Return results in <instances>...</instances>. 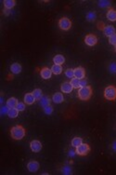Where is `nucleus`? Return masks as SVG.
Returning <instances> with one entry per match:
<instances>
[{
  "label": "nucleus",
  "instance_id": "nucleus-31",
  "mask_svg": "<svg viewBox=\"0 0 116 175\" xmlns=\"http://www.w3.org/2000/svg\"><path fill=\"white\" fill-rule=\"evenodd\" d=\"M109 43L111 45H113L114 47L116 46V33L114 35H111V37H109Z\"/></svg>",
  "mask_w": 116,
  "mask_h": 175
},
{
  "label": "nucleus",
  "instance_id": "nucleus-32",
  "mask_svg": "<svg viewBox=\"0 0 116 175\" xmlns=\"http://www.w3.org/2000/svg\"><path fill=\"white\" fill-rule=\"evenodd\" d=\"M25 102H18V104L16 106V108L19 111H24L25 110Z\"/></svg>",
  "mask_w": 116,
  "mask_h": 175
},
{
  "label": "nucleus",
  "instance_id": "nucleus-13",
  "mask_svg": "<svg viewBox=\"0 0 116 175\" xmlns=\"http://www.w3.org/2000/svg\"><path fill=\"white\" fill-rule=\"evenodd\" d=\"M35 101H36V100H35V98L33 95V93H26L24 95V102L26 104L31 105V104H34Z\"/></svg>",
  "mask_w": 116,
  "mask_h": 175
},
{
  "label": "nucleus",
  "instance_id": "nucleus-39",
  "mask_svg": "<svg viewBox=\"0 0 116 175\" xmlns=\"http://www.w3.org/2000/svg\"><path fill=\"white\" fill-rule=\"evenodd\" d=\"M114 48H115V52H116V46L114 47Z\"/></svg>",
  "mask_w": 116,
  "mask_h": 175
},
{
  "label": "nucleus",
  "instance_id": "nucleus-17",
  "mask_svg": "<svg viewBox=\"0 0 116 175\" xmlns=\"http://www.w3.org/2000/svg\"><path fill=\"white\" fill-rule=\"evenodd\" d=\"M18 102H18V100H17L16 98L11 97V98H10V99H8V100L7 101L6 105L8 107V108H16Z\"/></svg>",
  "mask_w": 116,
  "mask_h": 175
},
{
  "label": "nucleus",
  "instance_id": "nucleus-6",
  "mask_svg": "<svg viewBox=\"0 0 116 175\" xmlns=\"http://www.w3.org/2000/svg\"><path fill=\"white\" fill-rule=\"evenodd\" d=\"M84 43L89 47H93L97 43V37L93 34H88L84 37Z\"/></svg>",
  "mask_w": 116,
  "mask_h": 175
},
{
  "label": "nucleus",
  "instance_id": "nucleus-8",
  "mask_svg": "<svg viewBox=\"0 0 116 175\" xmlns=\"http://www.w3.org/2000/svg\"><path fill=\"white\" fill-rule=\"evenodd\" d=\"M40 75L44 79H49L52 75V71L51 69L47 68V67H43L41 71H40Z\"/></svg>",
  "mask_w": 116,
  "mask_h": 175
},
{
  "label": "nucleus",
  "instance_id": "nucleus-28",
  "mask_svg": "<svg viewBox=\"0 0 116 175\" xmlns=\"http://www.w3.org/2000/svg\"><path fill=\"white\" fill-rule=\"evenodd\" d=\"M109 71L110 73L116 75V62H111L109 64Z\"/></svg>",
  "mask_w": 116,
  "mask_h": 175
},
{
  "label": "nucleus",
  "instance_id": "nucleus-26",
  "mask_svg": "<svg viewBox=\"0 0 116 175\" xmlns=\"http://www.w3.org/2000/svg\"><path fill=\"white\" fill-rule=\"evenodd\" d=\"M97 19V14L94 11H89L86 14V20L88 21H94Z\"/></svg>",
  "mask_w": 116,
  "mask_h": 175
},
{
  "label": "nucleus",
  "instance_id": "nucleus-23",
  "mask_svg": "<svg viewBox=\"0 0 116 175\" xmlns=\"http://www.w3.org/2000/svg\"><path fill=\"white\" fill-rule=\"evenodd\" d=\"M51 71H52V74L60 75V74H61V72H62V66L59 65V64H54L52 66Z\"/></svg>",
  "mask_w": 116,
  "mask_h": 175
},
{
  "label": "nucleus",
  "instance_id": "nucleus-11",
  "mask_svg": "<svg viewBox=\"0 0 116 175\" xmlns=\"http://www.w3.org/2000/svg\"><path fill=\"white\" fill-rule=\"evenodd\" d=\"M60 89H61V91L64 92V93H71L73 91V88L72 85H71L70 82H64V83L61 84Z\"/></svg>",
  "mask_w": 116,
  "mask_h": 175
},
{
  "label": "nucleus",
  "instance_id": "nucleus-12",
  "mask_svg": "<svg viewBox=\"0 0 116 175\" xmlns=\"http://www.w3.org/2000/svg\"><path fill=\"white\" fill-rule=\"evenodd\" d=\"M103 33H104V35H106V37H110L113 35L115 34V28L113 27V25H107V26H105L104 29H103Z\"/></svg>",
  "mask_w": 116,
  "mask_h": 175
},
{
  "label": "nucleus",
  "instance_id": "nucleus-5",
  "mask_svg": "<svg viewBox=\"0 0 116 175\" xmlns=\"http://www.w3.org/2000/svg\"><path fill=\"white\" fill-rule=\"evenodd\" d=\"M59 27L63 31H68L72 27V21L66 17L61 18L59 21Z\"/></svg>",
  "mask_w": 116,
  "mask_h": 175
},
{
  "label": "nucleus",
  "instance_id": "nucleus-18",
  "mask_svg": "<svg viewBox=\"0 0 116 175\" xmlns=\"http://www.w3.org/2000/svg\"><path fill=\"white\" fill-rule=\"evenodd\" d=\"M53 62H54L55 64L61 65V64H63L65 62V58H64V56H62L60 54H58V55H56L54 58H53Z\"/></svg>",
  "mask_w": 116,
  "mask_h": 175
},
{
  "label": "nucleus",
  "instance_id": "nucleus-21",
  "mask_svg": "<svg viewBox=\"0 0 116 175\" xmlns=\"http://www.w3.org/2000/svg\"><path fill=\"white\" fill-rule=\"evenodd\" d=\"M19 110H18L17 108H10V110H8V118H15L18 116V115H19Z\"/></svg>",
  "mask_w": 116,
  "mask_h": 175
},
{
  "label": "nucleus",
  "instance_id": "nucleus-38",
  "mask_svg": "<svg viewBox=\"0 0 116 175\" xmlns=\"http://www.w3.org/2000/svg\"><path fill=\"white\" fill-rule=\"evenodd\" d=\"M69 154H70V156H73L75 154H76V151H74V152L73 151H70Z\"/></svg>",
  "mask_w": 116,
  "mask_h": 175
},
{
  "label": "nucleus",
  "instance_id": "nucleus-4",
  "mask_svg": "<svg viewBox=\"0 0 116 175\" xmlns=\"http://www.w3.org/2000/svg\"><path fill=\"white\" fill-rule=\"evenodd\" d=\"M75 151H76V154L78 156H86L90 151V146L87 143H82L75 148Z\"/></svg>",
  "mask_w": 116,
  "mask_h": 175
},
{
  "label": "nucleus",
  "instance_id": "nucleus-1",
  "mask_svg": "<svg viewBox=\"0 0 116 175\" xmlns=\"http://www.w3.org/2000/svg\"><path fill=\"white\" fill-rule=\"evenodd\" d=\"M25 129L21 125H17V126H14L10 129V135L14 140H21L25 136Z\"/></svg>",
  "mask_w": 116,
  "mask_h": 175
},
{
  "label": "nucleus",
  "instance_id": "nucleus-9",
  "mask_svg": "<svg viewBox=\"0 0 116 175\" xmlns=\"http://www.w3.org/2000/svg\"><path fill=\"white\" fill-rule=\"evenodd\" d=\"M74 77L78 79H83L86 77V70L83 67H77L74 69Z\"/></svg>",
  "mask_w": 116,
  "mask_h": 175
},
{
  "label": "nucleus",
  "instance_id": "nucleus-2",
  "mask_svg": "<svg viewBox=\"0 0 116 175\" xmlns=\"http://www.w3.org/2000/svg\"><path fill=\"white\" fill-rule=\"evenodd\" d=\"M93 94V89L90 86H86L84 88H80L78 89L77 95L78 98L82 101H88Z\"/></svg>",
  "mask_w": 116,
  "mask_h": 175
},
{
  "label": "nucleus",
  "instance_id": "nucleus-34",
  "mask_svg": "<svg viewBox=\"0 0 116 175\" xmlns=\"http://www.w3.org/2000/svg\"><path fill=\"white\" fill-rule=\"evenodd\" d=\"M86 86H87V80L86 78L80 79V88H84Z\"/></svg>",
  "mask_w": 116,
  "mask_h": 175
},
{
  "label": "nucleus",
  "instance_id": "nucleus-20",
  "mask_svg": "<svg viewBox=\"0 0 116 175\" xmlns=\"http://www.w3.org/2000/svg\"><path fill=\"white\" fill-rule=\"evenodd\" d=\"M3 3L4 6H5V8H8V10H11L16 5V1H14V0H5Z\"/></svg>",
  "mask_w": 116,
  "mask_h": 175
},
{
  "label": "nucleus",
  "instance_id": "nucleus-29",
  "mask_svg": "<svg viewBox=\"0 0 116 175\" xmlns=\"http://www.w3.org/2000/svg\"><path fill=\"white\" fill-rule=\"evenodd\" d=\"M65 75L67 77H69V78H73L74 77V69H71V68H69V69H67L66 71H65Z\"/></svg>",
  "mask_w": 116,
  "mask_h": 175
},
{
  "label": "nucleus",
  "instance_id": "nucleus-19",
  "mask_svg": "<svg viewBox=\"0 0 116 175\" xmlns=\"http://www.w3.org/2000/svg\"><path fill=\"white\" fill-rule=\"evenodd\" d=\"M39 102H40V105L44 108V107H46V106L50 104V98L47 95H45L41 98V100H40Z\"/></svg>",
  "mask_w": 116,
  "mask_h": 175
},
{
  "label": "nucleus",
  "instance_id": "nucleus-36",
  "mask_svg": "<svg viewBox=\"0 0 116 175\" xmlns=\"http://www.w3.org/2000/svg\"><path fill=\"white\" fill-rule=\"evenodd\" d=\"M3 13H4V14H5V15H10V10H8V8H4Z\"/></svg>",
  "mask_w": 116,
  "mask_h": 175
},
{
  "label": "nucleus",
  "instance_id": "nucleus-27",
  "mask_svg": "<svg viewBox=\"0 0 116 175\" xmlns=\"http://www.w3.org/2000/svg\"><path fill=\"white\" fill-rule=\"evenodd\" d=\"M71 85L73 86V89H80V79L76 78V77H73L72 78V80L70 81Z\"/></svg>",
  "mask_w": 116,
  "mask_h": 175
},
{
  "label": "nucleus",
  "instance_id": "nucleus-10",
  "mask_svg": "<svg viewBox=\"0 0 116 175\" xmlns=\"http://www.w3.org/2000/svg\"><path fill=\"white\" fill-rule=\"evenodd\" d=\"M39 167H40L39 163L37 162V161H35V160L30 161V162L27 164V169H28L29 172H37V170L39 169Z\"/></svg>",
  "mask_w": 116,
  "mask_h": 175
},
{
  "label": "nucleus",
  "instance_id": "nucleus-14",
  "mask_svg": "<svg viewBox=\"0 0 116 175\" xmlns=\"http://www.w3.org/2000/svg\"><path fill=\"white\" fill-rule=\"evenodd\" d=\"M10 71H11V73L14 75L20 74L21 71V65L19 64V62H14V64H12L10 66Z\"/></svg>",
  "mask_w": 116,
  "mask_h": 175
},
{
  "label": "nucleus",
  "instance_id": "nucleus-24",
  "mask_svg": "<svg viewBox=\"0 0 116 175\" xmlns=\"http://www.w3.org/2000/svg\"><path fill=\"white\" fill-rule=\"evenodd\" d=\"M82 143H83V140H82V138H80V137H74L72 140V146L73 147L76 148L80 145H82Z\"/></svg>",
  "mask_w": 116,
  "mask_h": 175
},
{
  "label": "nucleus",
  "instance_id": "nucleus-33",
  "mask_svg": "<svg viewBox=\"0 0 116 175\" xmlns=\"http://www.w3.org/2000/svg\"><path fill=\"white\" fill-rule=\"evenodd\" d=\"M62 172L64 174H71L72 173V169L69 167V166H65V167L62 169Z\"/></svg>",
  "mask_w": 116,
  "mask_h": 175
},
{
  "label": "nucleus",
  "instance_id": "nucleus-3",
  "mask_svg": "<svg viewBox=\"0 0 116 175\" xmlns=\"http://www.w3.org/2000/svg\"><path fill=\"white\" fill-rule=\"evenodd\" d=\"M104 97L108 101H115L116 100V87L115 86H108L104 89Z\"/></svg>",
  "mask_w": 116,
  "mask_h": 175
},
{
  "label": "nucleus",
  "instance_id": "nucleus-22",
  "mask_svg": "<svg viewBox=\"0 0 116 175\" xmlns=\"http://www.w3.org/2000/svg\"><path fill=\"white\" fill-rule=\"evenodd\" d=\"M32 93H33V95L34 96L35 100H37V101H40V100H41V98L44 96L43 92H42V91L40 89H35Z\"/></svg>",
  "mask_w": 116,
  "mask_h": 175
},
{
  "label": "nucleus",
  "instance_id": "nucleus-37",
  "mask_svg": "<svg viewBox=\"0 0 116 175\" xmlns=\"http://www.w3.org/2000/svg\"><path fill=\"white\" fill-rule=\"evenodd\" d=\"M111 147H113V151H115L116 152V140L113 142V145H111Z\"/></svg>",
  "mask_w": 116,
  "mask_h": 175
},
{
  "label": "nucleus",
  "instance_id": "nucleus-35",
  "mask_svg": "<svg viewBox=\"0 0 116 175\" xmlns=\"http://www.w3.org/2000/svg\"><path fill=\"white\" fill-rule=\"evenodd\" d=\"M8 110H10V108H8L7 105H6V106H2V108H1V114H2V115H5V114L8 115Z\"/></svg>",
  "mask_w": 116,
  "mask_h": 175
},
{
  "label": "nucleus",
  "instance_id": "nucleus-30",
  "mask_svg": "<svg viewBox=\"0 0 116 175\" xmlns=\"http://www.w3.org/2000/svg\"><path fill=\"white\" fill-rule=\"evenodd\" d=\"M44 112H45V114H47V115H51L53 112V107L50 104L44 107Z\"/></svg>",
  "mask_w": 116,
  "mask_h": 175
},
{
  "label": "nucleus",
  "instance_id": "nucleus-16",
  "mask_svg": "<svg viewBox=\"0 0 116 175\" xmlns=\"http://www.w3.org/2000/svg\"><path fill=\"white\" fill-rule=\"evenodd\" d=\"M107 19L111 21H116V10L113 8H110L107 12Z\"/></svg>",
  "mask_w": 116,
  "mask_h": 175
},
{
  "label": "nucleus",
  "instance_id": "nucleus-7",
  "mask_svg": "<svg viewBox=\"0 0 116 175\" xmlns=\"http://www.w3.org/2000/svg\"><path fill=\"white\" fill-rule=\"evenodd\" d=\"M30 147H31V150H32L33 152L37 153V152L41 151V149H42V143L40 142L38 140H34V141L31 142Z\"/></svg>",
  "mask_w": 116,
  "mask_h": 175
},
{
  "label": "nucleus",
  "instance_id": "nucleus-15",
  "mask_svg": "<svg viewBox=\"0 0 116 175\" xmlns=\"http://www.w3.org/2000/svg\"><path fill=\"white\" fill-rule=\"evenodd\" d=\"M52 101L55 102V104H60L64 101V97L62 95V93L60 92H56L54 95L52 96Z\"/></svg>",
  "mask_w": 116,
  "mask_h": 175
},
{
  "label": "nucleus",
  "instance_id": "nucleus-25",
  "mask_svg": "<svg viewBox=\"0 0 116 175\" xmlns=\"http://www.w3.org/2000/svg\"><path fill=\"white\" fill-rule=\"evenodd\" d=\"M99 6L101 8H110L111 6V3L110 1H106V0H102V1H99Z\"/></svg>",
  "mask_w": 116,
  "mask_h": 175
}]
</instances>
